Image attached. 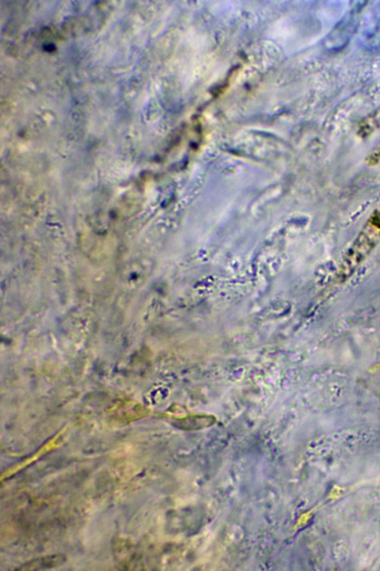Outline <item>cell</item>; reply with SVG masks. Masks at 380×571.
Instances as JSON below:
<instances>
[{
	"mask_svg": "<svg viewBox=\"0 0 380 571\" xmlns=\"http://www.w3.org/2000/svg\"><path fill=\"white\" fill-rule=\"evenodd\" d=\"M380 241V212L371 214L359 234L342 255L340 268L343 273L353 271L370 256Z\"/></svg>",
	"mask_w": 380,
	"mask_h": 571,
	"instance_id": "obj_1",
	"label": "cell"
},
{
	"mask_svg": "<svg viewBox=\"0 0 380 571\" xmlns=\"http://www.w3.org/2000/svg\"><path fill=\"white\" fill-rule=\"evenodd\" d=\"M380 129V107L365 116L357 128V135L365 138Z\"/></svg>",
	"mask_w": 380,
	"mask_h": 571,
	"instance_id": "obj_2",
	"label": "cell"
},
{
	"mask_svg": "<svg viewBox=\"0 0 380 571\" xmlns=\"http://www.w3.org/2000/svg\"><path fill=\"white\" fill-rule=\"evenodd\" d=\"M365 163L368 166L374 167L380 164V141L375 147L368 153L365 159Z\"/></svg>",
	"mask_w": 380,
	"mask_h": 571,
	"instance_id": "obj_3",
	"label": "cell"
},
{
	"mask_svg": "<svg viewBox=\"0 0 380 571\" xmlns=\"http://www.w3.org/2000/svg\"><path fill=\"white\" fill-rule=\"evenodd\" d=\"M377 209H378V210L380 211V206H379V208Z\"/></svg>",
	"mask_w": 380,
	"mask_h": 571,
	"instance_id": "obj_4",
	"label": "cell"
}]
</instances>
